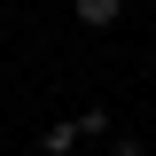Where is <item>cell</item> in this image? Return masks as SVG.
<instances>
[{
    "instance_id": "6da1fadb",
    "label": "cell",
    "mask_w": 156,
    "mask_h": 156,
    "mask_svg": "<svg viewBox=\"0 0 156 156\" xmlns=\"http://www.w3.org/2000/svg\"><path fill=\"white\" fill-rule=\"evenodd\" d=\"M78 140H86V125H78V117H55V125L39 133V148H47V156H70Z\"/></svg>"
},
{
    "instance_id": "3957f363",
    "label": "cell",
    "mask_w": 156,
    "mask_h": 156,
    "mask_svg": "<svg viewBox=\"0 0 156 156\" xmlns=\"http://www.w3.org/2000/svg\"><path fill=\"white\" fill-rule=\"evenodd\" d=\"M109 156H140V140H109Z\"/></svg>"
},
{
    "instance_id": "7a4b0ae2",
    "label": "cell",
    "mask_w": 156,
    "mask_h": 156,
    "mask_svg": "<svg viewBox=\"0 0 156 156\" xmlns=\"http://www.w3.org/2000/svg\"><path fill=\"white\" fill-rule=\"evenodd\" d=\"M117 16H125V0H78V23L86 31H109Z\"/></svg>"
}]
</instances>
